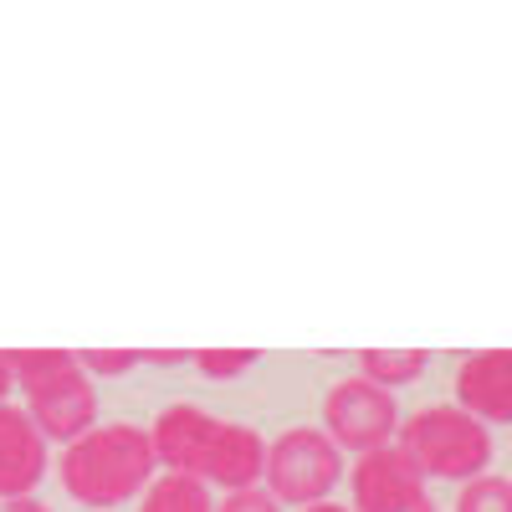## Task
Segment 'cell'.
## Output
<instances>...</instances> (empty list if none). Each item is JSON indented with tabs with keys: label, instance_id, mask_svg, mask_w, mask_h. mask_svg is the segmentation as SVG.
I'll list each match as a JSON object with an SVG mask.
<instances>
[{
	"label": "cell",
	"instance_id": "6da1fadb",
	"mask_svg": "<svg viewBox=\"0 0 512 512\" xmlns=\"http://www.w3.org/2000/svg\"><path fill=\"white\" fill-rule=\"evenodd\" d=\"M154 466H159V456H154V441L144 425L113 420V425H93L88 436L62 446L57 477H62L67 497L82 507H123L149 492Z\"/></svg>",
	"mask_w": 512,
	"mask_h": 512
},
{
	"label": "cell",
	"instance_id": "7a4b0ae2",
	"mask_svg": "<svg viewBox=\"0 0 512 512\" xmlns=\"http://www.w3.org/2000/svg\"><path fill=\"white\" fill-rule=\"evenodd\" d=\"M11 374L26 390V415L47 441H77L98 425L93 374L67 349H11Z\"/></svg>",
	"mask_w": 512,
	"mask_h": 512
},
{
	"label": "cell",
	"instance_id": "3957f363",
	"mask_svg": "<svg viewBox=\"0 0 512 512\" xmlns=\"http://www.w3.org/2000/svg\"><path fill=\"white\" fill-rule=\"evenodd\" d=\"M400 446L425 477L441 482H472L487 472L492 461V436L477 415H466L461 405H425L400 425Z\"/></svg>",
	"mask_w": 512,
	"mask_h": 512
},
{
	"label": "cell",
	"instance_id": "277c9868",
	"mask_svg": "<svg viewBox=\"0 0 512 512\" xmlns=\"http://www.w3.org/2000/svg\"><path fill=\"white\" fill-rule=\"evenodd\" d=\"M338 477H344V456L318 425H292L267 446V492L277 502H292V507L328 502Z\"/></svg>",
	"mask_w": 512,
	"mask_h": 512
},
{
	"label": "cell",
	"instance_id": "5b68a950",
	"mask_svg": "<svg viewBox=\"0 0 512 512\" xmlns=\"http://www.w3.org/2000/svg\"><path fill=\"white\" fill-rule=\"evenodd\" d=\"M323 431L333 436L338 451H379L390 446L395 431H400V405L390 390H379V384H369L364 374L354 379H338L328 400H323Z\"/></svg>",
	"mask_w": 512,
	"mask_h": 512
},
{
	"label": "cell",
	"instance_id": "8992f818",
	"mask_svg": "<svg viewBox=\"0 0 512 512\" xmlns=\"http://www.w3.org/2000/svg\"><path fill=\"white\" fill-rule=\"evenodd\" d=\"M349 487H354V512H436L425 472L395 441L379 451H364Z\"/></svg>",
	"mask_w": 512,
	"mask_h": 512
},
{
	"label": "cell",
	"instance_id": "52a82bcc",
	"mask_svg": "<svg viewBox=\"0 0 512 512\" xmlns=\"http://www.w3.org/2000/svg\"><path fill=\"white\" fill-rule=\"evenodd\" d=\"M216 415H205L195 405H169L159 410V420L149 425V441L164 472H180V477H200L205 482V461L210 446H216Z\"/></svg>",
	"mask_w": 512,
	"mask_h": 512
},
{
	"label": "cell",
	"instance_id": "ba28073f",
	"mask_svg": "<svg viewBox=\"0 0 512 512\" xmlns=\"http://www.w3.org/2000/svg\"><path fill=\"white\" fill-rule=\"evenodd\" d=\"M41 482H47V436L26 410L0 405V502H21Z\"/></svg>",
	"mask_w": 512,
	"mask_h": 512
},
{
	"label": "cell",
	"instance_id": "9c48e42d",
	"mask_svg": "<svg viewBox=\"0 0 512 512\" xmlns=\"http://www.w3.org/2000/svg\"><path fill=\"white\" fill-rule=\"evenodd\" d=\"M456 400L482 425L487 420H512V349H482L472 359H461Z\"/></svg>",
	"mask_w": 512,
	"mask_h": 512
},
{
	"label": "cell",
	"instance_id": "30bf717a",
	"mask_svg": "<svg viewBox=\"0 0 512 512\" xmlns=\"http://www.w3.org/2000/svg\"><path fill=\"white\" fill-rule=\"evenodd\" d=\"M267 477V441L241 420H221L216 425V446L205 461V487L216 482L221 492H246Z\"/></svg>",
	"mask_w": 512,
	"mask_h": 512
},
{
	"label": "cell",
	"instance_id": "8fae6325",
	"mask_svg": "<svg viewBox=\"0 0 512 512\" xmlns=\"http://www.w3.org/2000/svg\"><path fill=\"white\" fill-rule=\"evenodd\" d=\"M139 512H216V497L200 477H180V472H164L149 482V492L139 497Z\"/></svg>",
	"mask_w": 512,
	"mask_h": 512
},
{
	"label": "cell",
	"instance_id": "7c38bea8",
	"mask_svg": "<svg viewBox=\"0 0 512 512\" xmlns=\"http://www.w3.org/2000/svg\"><path fill=\"white\" fill-rule=\"evenodd\" d=\"M425 364H431V354H425V349H364L359 354V374L369 384H379V390H395V384L420 379Z\"/></svg>",
	"mask_w": 512,
	"mask_h": 512
},
{
	"label": "cell",
	"instance_id": "4fadbf2b",
	"mask_svg": "<svg viewBox=\"0 0 512 512\" xmlns=\"http://www.w3.org/2000/svg\"><path fill=\"white\" fill-rule=\"evenodd\" d=\"M456 512H512V482L507 477H492V472L461 482Z\"/></svg>",
	"mask_w": 512,
	"mask_h": 512
},
{
	"label": "cell",
	"instance_id": "5bb4252c",
	"mask_svg": "<svg viewBox=\"0 0 512 512\" xmlns=\"http://www.w3.org/2000/svg\"><path fill=\"white\" fill-rule=\"evenodd\" d=\"M190 359H195V369L205 379H236V374H246L256 364V349H200Z\"/></svg>",
	"mask_w": 512,
	"mask_h": 512
},
{
	"label": "cell",
	"instance_id": "9a60e30c",
	"mask_svg": "<svg viewBox=\"0 0 512 512\" xmlns=\"http://www.w3.org/2000/svg\"><path fill=\"white\" fill-rule=\"evenodd\" d=\"M82 359V369L88 374H128L139 364V354L134 349H88V354H77Z\"/></svg>",
	"mask_w": 512,
	"mask_h": 512
},
{
	"label": "cell",
	"instance_id": "2e32d148",
	"mask_svg": "<svg viewBox=\"0 0 512 512\" xmlns=\"http://www.w3.org/2000/svg\"><path fill=\"white\" fill-rule=\"evenodd\" d=\"M216 512H282V502L262 487H246V492H226V502Z\"/></svg>",
	"mask_w": 512,
	"mask_h": 512
},
{
	"label": "cell",
	"instance_id": "e0dca14e",
	"mask_svg": "<svg viewBox=\"0 0 512 512\" xmlns=\"http://www.w3.org/2000/svg\"><path fill=\"white\" fill-rule=\"evenodd\" d=\"M11 384H16V374H11V354H0V405H6Z\"/></svg>",
	"mask_w": 512,
	"mask_h": 512
},
{
	"label": "cell",
	"instance_id": "ac0fdd59",
	"mask_svg": "<svg viewBox=\"0 0 512 512\" xmlns=\"http://www.w3.org/2000/svg\"><path fill=\"white\" fill-rule=\"evenodd\" d=\"M0 512H52L47 502H36V497H21V502H6Z\"/></svg>",
	"mask_w": 512,
	"mask_h": 512
},
{
	"label": "cell",
	"instance_id": "d6986e66",
	"mask_svg": "<svg viewBox=\"0 0 512 512\" xmlns=\"http://www.w3.org/2000/svg\"><path fill=\"white\" fill-rule=\"evenodd\" d=\"M297 512H354V507H338V502H313V507H297Z\"/></svg>",
	"mask_w": 512,
	"mask_h": 512
}]
</instances>
